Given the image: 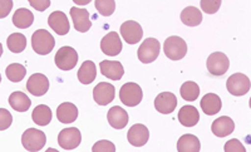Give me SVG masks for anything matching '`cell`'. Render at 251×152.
<instances>
[{
    "instance_id": "6da1fadb",
    "label": "cell",
    "mask_w": 251,
    "mask_h": 152,
    "mask_svg": "<svg viewBox=\"0 0 251 152\" xmlns=\"http://www.w3.org/2000/svg\"><path fill=\"white\" fill-rule=\"evenodd\" d=\"M55 39L46 29H38L31 35V47L40 55H47L54 49Z\"/></svg>"
},
{
    "instance_id": "7a4b0ae2",
    "label": "cell",
    "mask_w": 251,
    "mask_h": 152,
    "mask_svg": "<svg viewBox=\"0 0 251 152\" xmlns=\"http://www.w3.org/2000/svg\"><path fill=\"white\" fill-rule=\"evenodd\" d=\"M163 52L166 57L171 60H180L187 53V44L181 37L172 35L165 40L163 44Z\"/></svg>"
},
{
    "instance_id": "3957f363",
    "label": "cell",
    "mask_w": 251,
    "mask_h": 152,
    "mask_svg": "<svg viewBox=\"0 0 251 152\" xmlns=\"http://www.w3.org/2000/svg\"><path fill=\"white\" fill-rule=\"evenodd\" d=\"M143 98V92L141 86L133 82L123 84L120 91V100L125 106L136 107L141 103Z\"/></svg>"
},
{
    "instance_id": "277c9868",
    "label": "cell",
    "mask_w": 251,
    "mask_h": 152,
    "mask_svg": "<svg viewBox=\"0 0 251 152\" xmlns=\"http://www.w3.org/2000/svg\"><path fill=\"white\" fill-rule=\"evenodd\" d=\"M47 142V136L43 131L37 128H28L22 136V144L26 151L35 152L43 149Z\"/></svg>"
},
{
    "instance_id": "5b68a950",
    "label": "cell",
    "mask_w": 251,
    "mask_h": 152,
    "mask_svg": "<svg viewBox=\"0 0 251 152\" xmlns=\"http://www.w3.org/2000/svg\"><path fill=\"white\" fill-rule=\"evenodd\" d=\"M161 52L160 42L154 38H147L145 42H142L141 47L138 48V59L145 64H149L154 62L158 58Z\"/></svg>"
},
{
    "instance_id": "8992f818",
    "label": "cell",
    "mask_w": 251,
    "mask_h": 152,
    "mask_svg": "<svg viewBox=\"0 0 251 152\" xmlns=\"http://www.w3.org/2000/svg\"><path fill=\"white\" fill-rule=\"evenodd\" d=\"M55 66L62 71H71L78 63V53L72 47H62L55 54Z\"/></svg>"
},
{
    "instance_id": "52a82bcc",
    "label": "cell",
    "mask_w": 251,
    "mask_h": 152,
    "mask_svg": "<svg viewBox=\"0 0 251 152\" xmlns=\"http://www.w3.org/2000/svg\"><path fill=\"white\" fill-rule=\"evenodd\" d=\"M206 66H207L208 72L211 73L212 76L220 77V76H224L228 71L230 60H228L227 55L225 53L215 52L208 55Z\"/></svg>"
},
{
    "instance_id": "ba28073f",
    "label": "cell",
    "mask_w": 251,
    "mask_h": 152,
    "mask_svg": "<svg viewBox=\"0 0 251 152\" xmlns=\"http://www.w3.org/2000/svg\"><path fill=\"white\" fill-rule=\"evenodd\" d=\"M226 88L232 96H244L250 91V79L243 73H235L227 78Z\"/></svg>"
},
{
    "instance_id": "9c48e42d",
    "label": "cell",
    "mask_w": 251,
    "mask_h": 152,
    "mask_svg": "<svg viewBox=\"0 0 251 152\" xmlns=\"http://www.w3.org/2000/svg\"><path fill=\"white\" fill-rule=\"evenodd\" d=\"M82 142V135L80 131L75 127L62 129L58 135V144L63 150H75Z\"/></svg>"
},
{
    "instance_id": "30bf717a",
    "label": "cell",
    "mask_w": 251,
    "mask_h": 152,
    "mask_svg": "<svg viewBox=\"0 0 251 152\" xmlns=\"http://www.w3.org/2000/svg\"><path fill=\"white\" fill-rule=\"evenodd\" d=\"M121 35L128 44H136L141 42L143 37V29L141 24L134 20H127L121 25Z\"/></svg>"
},
{
    "instance_id": "8fae6325",
    "label": "cell",
    "mask_w": 251,
    "mask_h": 152,
    "mask_svg": "<svg viewBox=\"0 0 251 152\" xmlns=\"http://www.w3.org/2000/svg\"><path fill=\"white\" fill-rule=\"evenodd\" d=\"M116 96V88L111 83L107 82H100L93 89V98L96 103L100 106H107L114 100Z\"/></svg>"
},
{
    "instance_id": "7c38bea8",
    "label": "cell",
    "mask_w": 251,
    "mask_h": 152,
    "mask_svg": "<svg viewBox=\"0 0 251 152\" xmlns=\"http://www.w3.org/2000/svg\"><path fill=\"white\" fill-rule=\"evenodd\" d=\"M100 49L104 54L109 57H116L120 54L122 52V42L118 33L109 32L108 34L104 35L100 40Z\"/></svg>"
},
{
    "instance_id": "4fadbf2b",
    "label": "cell",
    "mask_w": 251,
    "mask_h": 152,
    "mask_svg": "<svg viewBox=\"0 0 251 152\" xmlns=\"http://www.w3.org/2000/svg\"><path fill=\"white\" fill-rule=\"evenodd\" d=\"M26 89L35 97L44 96L49 89V79L42 73H34L26 82Z\"/></svg>"
},
{
    "instance_id": "5bb4252c",
    "label": "cell",
    "mask_w": 251,
    "mask_h": 152,
    "mask_svg": "<svg viewBox=\"0 0 251 152\" xmlns=\"http://www.w3.org/2000/svg\"><path fill=\"white\" fill-rule=\"evenodd\" d=\"M71 18L73 20L75 29L79 33L88 32L92 26L91 18H89V12L87 9H80L77 6L71 8Z\"/></svg>"
},
{
    "instance_id": "9a60e30c",
    "label": "cell",
    "mask_w": 251,
    "mask_h": 152,
    "mask_svg": "<svg viewBox=\"0 0 251 152\" xmlns=\"http://www.w3.org/2000/svg\"><path fill=\"white\" fill-rule=\"evenodd\" d=\"M150 131L145 125H133L127 133V140L134 147H142L149 142Z\"/></svg>"
},
{
    "instance_id": "2e32d148",
    "label": "cell",
    "mask_w": 251,
    "mask_h": 152,
    "mask_svg": "<svg viewBox=\"0 0 251 152\" xmlns=\"http://www.w3.org/2000/svg\"><path fill=\"white\" fill-rule=\"evenodd\" d=\"M177 106V98L171 92H162L154 100V108L163 115H170Z\"/></svg>"
},
{
    "instance_id": "e0dca14e",
    "label": "cell",
    "mask_w": 251,
    "mask_h": 152,
    "mask_svg": "<svg viewBox=\"0 0 251 152\" xmlns=\"http://www.w3.org/2000/svg\"><path fill=\"white\" fill-rule=\"evenodd\" d=\"M48 24L57 34L66 35L68 34L71 25H69V20L67 15L60 10L53 12L48 18Z\"/></svg>"
},
{
    "instance_id": "ac0fdd59",
    "label": "cell",
    "mask_w": 251,
    "mask_h": 152,
    "mask_svg": "<svg viewBox=\"0 0 251 152\" xmlns=\"http://www.w3.org/2000/svg\"><path fill=\"white\" fill-rule=\"evenodd\" d=\"M100 73L112 80H120L125 75V69L118 60H102L100 64Z\"/></svg>"
},
{
    "instance_id": "d6986e66",
    "label": "cell",
    "mask_w": 251,
    "mask_h": 152,
    "mask_svg": "<svg viewBox=\"0 0 251 152\" xmlns=\"http://www.w3.org/2000/svg\"><path fill=\"white\" fill-rule=\"evenodd\" d=\"M107 120L113 128L122 129L128 124V113L120 106H114L107 113Z\"/></svg>"
},
{
    "instance_id": "ffe728a7",
    "label": "cell",
    "mask_w": 251,
    "mask_h": 152,
    "mask_svg": "<svg viewBox=\"0 0 251 152\" xmlns=\"http://www.w3.org/2000/svg\"><path fill=\"white\" fill-rule=\"evenodd\" d=\"M211 129L212 133L217 137H226V136L231 135L234 132L235 124L230 117L223 116V117H219L212 122Z\"/></svg>"
},
{
    "instance_id": "44dd1931",
    "label": "cell",
    "mask_w": 251,
    "mask_h": 152,
    "mask_svg": "<svg viewBox=\"0 0 251 152\" xmlns=\"http://www.w3.org/2000/svg\"><path fill=\"white\" fill-rule=\"evenodd\" d=\"M200 104L203 113L207 116L216 115V113H219L221 111V107H223L221 98L217 95H215V93H207V95L203 96L201 98Z\"/></svg>"
},
{
    "instance_id": "7402d4cb",
    "label": "cell",
    "mask_w": 251,
    "mask_h": 152,
    "mask_svg": "<svg viewBox=\"0 0 251 152\" xmlns=\"http://www.w3.org/2000/svg\"><path fill=\"white\" fill-rule=\"evenodd\" d=\"M178 121L185 127H194L200 121V113L194 106H183L178 112Z\"/></svg>"
},
{
    "instance_id": "603a6c76",
    "label": "cell",
    "mask_w": 251,
    "mask_h": 152,
    "mask_svg": "<svg viewBox=\"0 0 251 152\" xmlns=\"http://www.w3.org/2000/svg\"><path fill=\"white\" fill-rule=\"evenodd\" d=\"M78 117V108L71 102H64L57 108V118L62 124H72Z\"/></svg>"
},
{
    "instance_id": "cb8c5ba5",
    "label": "cell",
    "mask_w": 251,
    "mask_h": 152,
    "mask_svg": "<svg viewBox=\"0 0 251 152\" xmlns=\"http://www.w3.org/2000/svg\"><path fill=\"white\" fill-rule=\"evenodd\" d=\"M201 150L200 140L195 135H183L181 136L177 142V151L178 152H199Z\"/></svg>"
},
{
    "instance_id": "d4e9b609",
    "label": "cell",
    "mask_w": 251,
    "mask_h": 152,
    "mask_svg": "<svg viewBox=\"0 0 251 152\" xmlns=\"http://www.w3.org/2000/svg\"><path fill=\"white\" fill-rule=\"evenodd\" d=\"M181 22L187 26H197L202 22V13L195 6H187L181 12Z\"/></svg>"
},
{
    "instance_id": "484cf974",
    "label": "cell",
    "mask_w": 251,
    "mask_h": 152,
    "mask_svg": "<svg viewBox=\"0 0 251 152\" xmlns=\"http://www.w3.org/2000/svg\"><path fill=\"white\" fill-rule=\"evenodd\" d=\"M9 104L17 112H26L30 108L31 101L25 93L17 91V92H13L10 97H9Z\"/></svg>"
},
{
    "instance_id": "4316f807",
    "label": "cell",
    "mask_w": 251,
    "mask_h": 152,
    "mask_svg": "<svg viewBox=\"0 0 251 152\" xmlns=\"http://www.w3.org/2000/svg\"><path fill=\"white\" fill-rule=\"evenodd\" d=\"M97 77V69H96V64L92 60H86L83 62L80 66L79 71H78V79L80 83L83 84H91Z\"/></svg>"
},
{
    "instance_id": "83f0119b",
    "label": "cell",
    "mask_w": 251,
    "mask_h": 152,
    "mask_svg": "<svg viewBox=\"0 0 251 152\" xmlns=\"http://www.w3.org/2000/svg\"><path fill=\"white\" fill-rule=\"evenodd\" d=\"M33 22H34V15L29 9L20 8L13 15V24L19 29L29 28Z\"/></svg>"
},
{
    "instance_id": "f1b7e54d",
    "label": "cell",
    "mask_w": 251,
    "mask_h": 152,
    "mask_svg": "<svg viewBox=\"0 0 251 152\" xmlns=\"http://www.w3.org/2000/svg\"><path fill=\"white\" fill-rule=\"evenodd\" d=\"M31 118L38 126H48L51 121V109L47 104H39L31 113Z\"/></svg>"
},
{
    "instance_id": "f546056e",
    "label": "cell",
    "mask_w": 251,
    "mask_h": 152,
    "mask_svg": "<svg viewBox=\"0 0 251 152\" xmlns=\"http://www.w3.org/2000/svg\"><path fill=\"white\" fill-rule=\"evenodd\" d=\"M8 48L13 53H22L26 48V38L22 33H13L6 40Z\"/></svg>"
},
{
    "instance_id": "4dcf8cb0",
    "label": "cell",
    "mask_w": 251,
    "mask_h": 152,
    "mask_svg": "<svg viewBox=\"0 0 251 152\" xmlns=\"http://www.w3.org/2000/svg\"><path fill=\"white\" fill-rule=\"evenodd\" d=\"M181 97L185 101H188V102H194L199 98L200 96V87L199 84L192 82V80H188V82H185V83L181 86L180 89Z\"/></svg>"
},
{
    "instance_id": "1f68e13d",
    "label": "cell",
    "mask_w": 251,
    "mask_h": 152,
    "mask_svg": "<svg viewBox=\"0 0 251 152\" xmlns=\"http://www.w3.org/2000/svg\"><path fill=\"white\" fill-rule=\"evenodd\" d=\"M5 75L10 82L18 83V82H22V80L24 79V77H25L26 75V69L25 67L22 66V64L12 63L6 67Z\"/></svg>"
},
{
    "instance_id": "d6a6232c",
    "label": "cell",
    "mask_w": 251,
    "mask_h": 152,
    "mask_svg": "<svg viewBox=\"0 0 251 152\" xmlns=\"http://www.w3.org/2000/svg\"><path fill=\"white\" fill-rule=\"evenodd\" d=\"M94 5L97 12L103 17H111L116 10V1L114 0H96Z\"/></svg>"
},
{
    "instance_id": "836d02e7",
    "label": "cell",
    "mask_w": 251,
    "mask_h": 152,
    "mask_svg": "<svg viewBox=\"0 0 251 152\" xmlns=\"http://www.w3.org/2000/svg\"><path fill=\"white\" fill-rule=\"evenodd\" d=\"M223 0H201V10L206 14H215L219 12Z\"/></svg>"
},
{
    "instance_id": "e575fe53",
    "label": "cell",
    "mask_w": 251,
    "mask_h": 152,
    "mask_svg": "<svg viewBox=\"0 0 251 152\" xmlns=\"http://www.w3.org/2000/svg\"><path fill=\"white\" fill-rule=\"evenodd\" d=\"M92 151L93 152H114L116 151V146L112 144L111 141L102 140L98 141L92 147Z\"/></svg>"
},
{
    "instance_id": "d590c367",
    "label": "cell",
    "mask_w": 251,
    "mask_h": 152,
    "mask_svg": "<svg viewBox=\"0 0 251 152\" xmlns=\"http://www.w3.org/2000/svg\"><path fill=\"white\" fill-rule=\"evenodd\" d=\"M13 124V116L8 109L0 108V131L8 129Z\"/></svg>"
},
{
    "instance_id": "8d00e7d4",
    "label": "cell",
    "mask_w": 251,
    "mask_h": 152,
    "mask_svg": "<svg viewBox=\"0 0 251 152\" xmlns=\"http://www.w3.org/2000/svg\"><path fill=\"white\" fill-rule=\"evenodd\" d=\"M226 152H245V147L244 145L240 142L239 140L234 138V140H230L227 141L225 144V147H224Z\"/></svg>"
},
{
    "instance_id": "74e56055",
    "label": "cell",
    "mask_w": 251,
    "mask_h": 152,
    "mask_svg": "<svg viewBox=\"0 0 251 152\" xmlns=\"http://www.w3.org/2000/svg\"><path fill=\"white\" fill-rule=\"evenodd\" d=\"M13 9V0H0V19L6 18Z\"/></svg>"
},
{
    "instance_id": "f35d334b",
    "label": "cell",
    "mask_w": 251,
    "mask_h": 152,
    "mask_svg": "<svg viewBox=\"0 0 251 152\" xmlns=\"http://www.w3.org/2000/svg\"><path fill=\"white\" fill-rule=\"evenodd\" d=\"M31 8L38 12H44L50 6V0H28Z\"/></svg>"
},
{
    "instance_id": "ab89813d",
    "label": "cell",
    "mask_w": 251,
    "mask_h": 152,
    "mask_svg": "<svg viewBox=\"0 0 251 152\" xmlns=\"http://www.w3.org/2000/svg\"><path fill=\"white\" fill-rule=\"evenodd\" d=\"M92 0H73V3L77 4V5H87V4L91 3Z\"/></svg>"
},
{
    "instance_id": "60d3db41",
    "label": "cell",
    "mask_w": 251,
    "mask_h": 152,
    "mask_svg": "<svg viewBox=\"0 0 251 152\" xmlns=\"http://www.w3.org/2000/svg\"><path fill=\"white\" fill-rule=\"evenodd\" d=\"M1 54H3V46L0 43V57H1Z\"/></svg>"
},
{
    "instance_id": "b9f144b4",
    "label": "cell",
    "mask_w": 251,
    "mask_h": 152,
    "mask_svg": "<svg viewBox=\"0 0 251 152\" xmlns=\"http://www.w3.org/2000/svg\"><path fill=\"white\" fill-rule=\"evenodd\" d=\"M0 83H1V75H0Z\"/></svg>"
}]
</instances>
